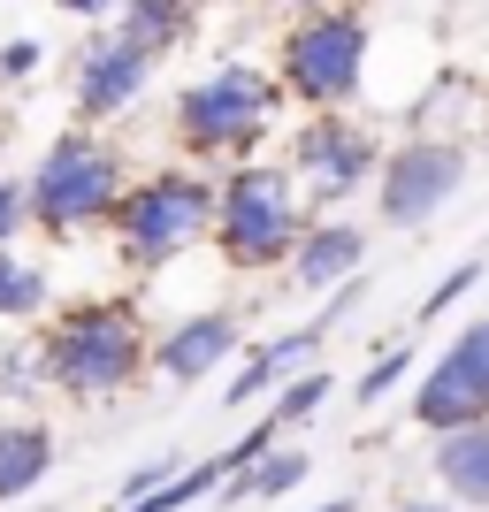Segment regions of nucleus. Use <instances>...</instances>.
<instances>
[{"instance_id":"4be33fe9","label":"nucleus","mask_w":489,"mask_h":512,"mask_svg":"<svg viewBox=\"0 0 489 512\" xmlns=\"http://www.w3.org/2000/svg\"><path fill=\"white\" fill-rule=\"evenodd\" d=\"M169 474H184V467H176V459H146V467H138V474H130V482H123V505H138V497H146V490H161Z\"/></svg>"},{"instance_id":"b1692460","label":"nucleus","mask_w":489,"mask_h":512,"mask_svg":"<svg viewBox=\"0 0 489 512\" xmlns=\"http://www.w3.org/2000/svg\"><path fill=\"white\" fill-rule=\"evenodd\" d=\"M0 69H8V77H23V69H39V46H31V39H16L8 54H0Z\"/></svg>"},{"instance_id":"9b49d317","label":"nucleus","mask_w":489,"mask_h":512,"mask_svg":"<svg viewBox=\"0 0 489 512\" xmlns=\"http://www.w3.org/2000/svg\"><path fill=\"white\" fill-rule=\"evenodd\" d=\"M146 69H153L146 46H130V39H100V46L85 54V69H77V115H85V123H107V115H123V107L146 92Z\"/></svg>"},{"instance_id":"4468645a","label":"nucleus","mask_w":489,"mask_h":512,"mask_svg":"<svg viewBox=\"0 0 489 512\" xmlns=\"http://www.w3.org/2000/svg\"><path fill=\"white\" fill-rule=\"evenodd\" d=\"M54 474V428L39 413H23V421H0V505H16L31 497Z\"/></svg>"},{"instance_id":"7ed1b4c3","label":"nucleus","mask_w":489,"mask_h":512,"mask_svg":"<svg viewBox=\"0 0 489 512\" xmlns=\"http://www.w3.org/2000/svg\"><path fill=\"white\" fill-rule=\"evenodd\" d=\"M107 222H115V245H123L130 268H169L184 245H199L214 230V184H199L184 169H153L138 184H123Z\"/></svg>"},{"instance_id":"bb28decb","label":"nucleus","mask_w":489,"mask_h":512,"mask_svg":"<svg viewBox=\"0 0 489 512\" xmlns=\"http://www.w3.org/2000/svg\"><path fill=\"white\" fill-rule=\"evenodd\" d=\"M62 8H69V16H100L107 0H62Z\"/></svg>"},{"instance_id":"20e7f679","label":"nucleus","mask_w":489,"mask_h":512,"mask_svg":"<svg viewBox=\"0 0 489 512\" xmlns=\"http://www.w3.org/2000/svg\"><path fill=\"white\" fill-rule=\"evenodd\" d=\"M115 199H123V153L85 138V130L54 138L39 176L23 184V207H31V222H39L46 237H77V230H92V222H107Z\"/></svg>"},{"instance_id":"a211bd4d","label":"nucleus","mask_w":489,"mask_h":512,"mask_svg":"<svg viewBox=\"0 0 489 512\" xmlns=\"http://www.w3.org/2000/svg\"><path fill=\"white\" fill-rule=\"evenodd\" d=\"M31 314H46V276L31 260L0 253V321H31Z\"/></svg>"},{"instance_id":"f8f14e48","label":"nucleus","mask_w":489,"mask_h":512,"mask_svg":"<svg viewBox=\"0 0 489 512\" xmlns=\"http://www.w3.org/2000/svg\"><path fill=\"white\" fill-rule=\"evenodd\" d=\"M360 260H367L360 222H306V237H298V253H291V276L306 291H337V283L360 276Z\"/></svg>"},{"instance_id":"f257e3e1","label":"nucleus","mask_w":489,"mask_h":512,"mask_svg":"<svg viewBox=\"0 0 489 512\" xmlns=\"http://www.w3.org/2000/svg\"><path fill=\"white\" fill-rule=\"evenodd\" d=\"M31 344H39V375L62 398H77V406L123 398L153 367V337L130 299H69L46 321V337H31Z\"/></svg>"},{"instance_id":"ddd939ff","label":"nucleus","mask_w":489,"mask_h":512,"mask_svg":"<svg viewBox=\"0 0 489 512\" xmlns=\"http://www.w3.org/2000/svg\"><path fill=\"white\" fill-rule=\"evenodd\" d=\"M436 482H444V497H451V505L489 512V421L436 436Z\"/></svg>"},{"instance_id":"aec40b11","label":"nucleus","mask_w":489,"mask_h":512,"mask_svg":"<svg viewBox=\"0 0 489 512\" xmlns=\"http://www.w3.org/2000/svg\"><path fill=\"white\" fill-rule=\"evenodd\" d=\"M482 276H489L482 260H459V268H451V276H444V283H436V291H428V299H421V321H436V314H451V306L467 299V291H474V283H482Z\"/></svg>"},{"instance_id":"a878e982","label":"nucleus","mask_w":489,"mask_h":512,"mask_svg":"<svg viewBox=\"0 0 489 512\" xmlns=\"http://www.w3.org/2000/svg\"><path fill=\"white\" fill-rule=\"evenodd\" d=\"M306 512H367L360 497H329V505H306Z\"/></svg>"},{"instance_id":"1a4fd4ad","label":"nucleus","mask_w":489,"mask_h":512,"mask_svg":"<svg viewBox=\"0 0 489 512\" xmlns=\"http://www.w3.org/2000/svg\"><path fill=\"white\" fill-rule=\"evenodd\" d=\"M291 169L306 176L321 199H344V192H360L367 169H375V138H367L344 107H321L314 123L291 138Z\"/></svg>"},{"instance_id":"cd10ccee","label":"nucleus","mask_w":489,"mask_h":512,"mask_svg":"<svg viewBox=\"0 0 489 512\" xmlns=\"http://www.w3.org/2000/svg\"><path fill=\"white\" fill-rule=\"evenodd\" d=\"M283 8H321V0H283Z\"/></svg>"},{"instance_id":"412c9836","label":"nucleus","mask_w":489,"mask_h":512,"mask_svg":"<svg viewBox=\"0 0 489 512\" xmlns=\"http://www.w3.org/2000/svg\"><path fill=\"white\" fill-rule=\"evenodd\" d=\"M405 375H413V352H383V360H375V367H367V375H360V406H375V398H390V390H398Z\"/></svg>"},{"instance_id":"9d476101","label":"nucleus","mask_w":489,"mask_h":512,"mask_svg":"<svg viewBox=\"0 0 489 512\" xmlns=\"http://www.w3.org/2000/svg\"><path fill=\"white\" fill-rule=\"evenodd\" d=\"M237 344H245L237 314H222V306L184 314L176 329H161V337H153V375H169V383H207V375L230 360Z\"/></svg>"},{"instance_id":"0eeeda50","label":"nucleus","mask_w":489,"mask_h":512,"mask_svg":"<svg viewBox=\"0 0 489 512\" xmlns=\"http://www.w3.org/2000/svg\"><path fill=\"white\" fill-rule=\"evenodd\" d=\"M413 421H421L428 436L489 421V314L467 321V329L444 344V360L413 383Z\"/></svg>"},{"instance_id":"393cba45","label":"nucleus","mask_w":489,"mask_h":512,"mask_svg":"<svg viewBox=\"0 0 489 512\" xmlns=\"http://www.w3.org/2000/svg\"><path fill=\"white\" fill-rule=\"evenodd\" d=\"M390 512H451V505H436V497H398Z\"/></svg>"},{"instance_id":"6e6552de","label":"nucleus","mask_w":489,"mask_h":512,"mask_svg":"<svg viewBox=\"0 0 489 512\" xmlns=\"http://www.w3.org/2000/svg\"><path fill=\"white\" fill-rule=\"evenodd\" d=\"M459 184H467V146H459V138H405L398 153H383L375 207H383L390 230H413V222H428Z\"/></svg>"},{"instance_id":"5701e85b","label":"nucleus","mask_w":489,"mask_h":512,"mask_svg":"<svg viewBox=\"0 0 489 512\" xmlns=\"http://www.w3.org/2000/svg\"><path fill=\"white\" fill-rule=\"evenodd\" d=\"M23 222H31V207H23V184H8V176H0V245H8Z\"/></svg>"},{"instance_id":"2eb2a0df","label":"nucleus","mask_w":489,"mask_h":512,"mask_svg":"<svg viewBox=\"0 0 489 512\" xmlns=\"http://www.w3.org/2000/svg\"><path fill=\"white\" fill-rule=\"evenodd\" d=\"M314 344H321V329L306 321V329H291V337L260 344V352H245V367H237V375H230V390H222V406H237V413H245L253 398H268V383H291V367L306 360Z\"/></svg>"},{"instance_id":"f03ea898","label":"nucleus","mask_w":489,"mask_h":512,"mask_svg":"<svg viewBox=\"0 0 489 512\" xmlns=\"http://www.w3.org/2000/svg\"><path fill=\"white\" fill-rule=\"evenodd\" d=\"M306 237V214H298L291 169H268V161H245V169L222 176L214 192V245L230 268L260 276V268H283Z\"/></svg>"},{"instance_id":"f3484780","label":"nucleus","mask_w":489,"mask_h":512,"mask_svg":"<svg viewBox=\"0 0 489 512\" xmlns=\"http://www.w3.org/2000/svg\"><path fill=\"white\" fill-rule=\"evenodd\" d=\"M222 474H230V459L214 451V459H199V467L169 474L161 490H146L138 505H123V512H184V505H199V497H214V490H222Z\"/></svg>"},{"instance_id":"dca6fc26","label":"nucleus","mask_w":489,"mask_h":512,"mask_svg":"<svg viewBox=\"0 0 489 512\" xmlns=\"http://www.w3.org/2000/svg\"><path fill=\"white\" fill-rule=\"evenodd\" d=\"M192 8H199V0H123V39L146 46V54H161V46L184 39Z\"/></svg>"},{"instance_id":"6ab92c4d","label":"nucleus","mask_w":489,"mask_h":512,"mask_svg":"<svg viewBox=\"0 0 489 512\" xmlns=\"http://www.w3.org/2000/svg\"><path fill=\"white\" fill-rule=\"evenodd\" d=\"M329 390H337V383H329V367H306V375H291V383L276 390V406H268V413H276L283 428H298V421H314V413H321Z\"/></svg>"},{"instance_id":"39448f33","label":"nucleus","mask_w":489,"mask_h":512,"mask_svg":"<svg viewBox=\"0 0 489 512\" xmlns=\"http://www.w3.org/2000/svg\"><path fill=\"white\" fill-rule=\"evenodd\" d=\"M268 115H276V85L260 69H222V77H207L176 100V138H184V153L237 161V153L260 146Z\"/></svg>"},{"instance_id":"423d86ee","label":"nucleus","mask_w":489,"mask_h":512,"mask_svg":"<svg viewBox=\"0 0 489 512\" xmlns=\"http://www.w3.org/2000/svg\"><path fill=\"white\" fill-rule=\"evenodd\" d=\"M367 69V16L352 8H314L283 39V92H298L306 107H344L360 92Z\"/></svg>"}]
</instances>
